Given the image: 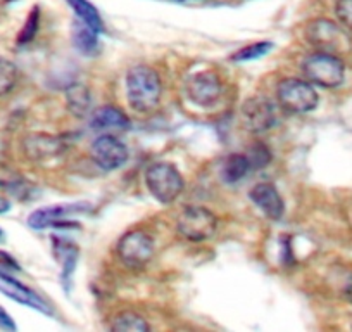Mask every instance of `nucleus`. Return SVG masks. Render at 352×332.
<instances>
[{
  "label": "nucleus",
  "mask_w": 352,
  "mask_h": 332,
  "mask_svg": "<svg viewBox=\"0 0 352 332\" xmlns=\"http://www.w3.org/2000/svg\"><path fill=\"white\" fill-rule=\"evenodd\" d=\"M124 85H126L128 104L137 113H151L161 103V78L152 68L138 64L128 70Z\"/></svg>",
  "instance_id": "obj_1"
},
{
  "label": "nucleus",
  "mask_w": 352,
  "mask_h": 332,
  "mask_svg": "<svg viewBox=\"0 0 352 332\" xmlns=\"http://www.w3.org/2000/svg\"><path fill=\"white\" fill-rule=\"evenodd\" d=\"M145 185L152 198L162 205L176 201L185 189V180L180 170L171 163H154L145 172Z\"/></svg>",
  "instance_id": "obj_2"
},
{
  "label": "nucleus",
  "mask_w": 352,
  "mask_h": 332,
  "mask_svg": "<svg viewBox=\"0 0 352 332\" xmlns=\"http://www.w3.org/2000/svg\"><path fill=\"white\" fill-rule=\"evenodd\" d=\"M302 73L313 85L337 89L345 80V64L335 54L314 52L302 61Z\"/></svg>",
  "instance_id": "obj_3"
},
{
  "label": "nucleus",
  "mask_w": 352,
  "mask_h": 332,
  "mask_svg": "<svg viewBox=\"0 0 352 332\" xmlns=\"http://www.w3.org/2000/svg\"><path fill=\"white\" fill-rule=\"evenodd\" d=\"M316 89L313 83L300 78H285L276 87V103L290 114L311 113L318 106Z\"/></svg>",
  "instance_id": "obj_4"
},
{
  "label": "nucleus",
  "mask_w": 352,
  "mask_h": 332,
  "mask_svg": "<svg viewBox=\"0 0 352 332\" xmlns=\"http://www.w3.org/2000/svg\"><path fill=\"white\" fill-rule=\"evenodd\" d=\"M176 230L190 242H202L216 234L218 216L204 206H187L176 218Z\"/></svg>",
  "instance_id": "obj_5"
},
{
  "label": "nucleus",
  "mask_w": 352,
  "mask_h": 332,
  "mask_svg": "<svg viewBox=\"0 0 352 332\" xmlns=\"http://www.w3.org/2000/svg\"><path fill=\"white\" fill-rule=\"evenodd\" d=\"M118 258L124 267L131 270H140L152 262L155 246L152 237L144 230H131L120 239L116 247Z\"/></svg>",
  "instance_id": "obj_6"
},
{
  "label": "nucleus",
  "mask_w": 352,
  "mask_h": 332,
  "mask_svg": "<svg viewBox=\"0 0 352 332\" xmlns=\"http://www.w3.org/2000/svg\"><path fill=\"white\" fill-rule=\"evenodd\" d=\"M306 40L316 52L338 54L349 47V37L337 23L330 19H314L306 26Z\"/></svg>",
  "instance_id": "obj_7"
},
{
  "label": "nucleus",
  "mask_w": 352,
  "mask_h": 332,
  "mask_svg": "<svg viewBox=\"0 0 352 332\" xmlns=\"http://www.w3.org/2000/svg\"><path fill=\"white\" fill-rule=\"evenodd\" d=\"M240 120L252 135H263L276 125V106L266 97H250L242 104Z\"/></svg>",
  "instance_id": "obj_8"
},
{
  "label": "nucleus",
  "mask_w": 352,
  "mask_h": 332,
  "mask_svg": "<svg viewBox=\"0 0 352 332\" xmlns=\"http://www.w3.org/2000/svg\"><path fill=\"white\" fill-rule=\"evenodd\" d=\"M190 103L199 107H212L223 96V81L214 71H199L190 74L185 83Z\"/></svg>",
  "instance_id": "obj_9"
},
{
  "label": "nucleus",
  "mask_w": 352,
  "mask_h": 332,
  "mask_svg": "<svg viewBox=\"0 0 352 332\" xmlns=\"http://www.w3.org/2000/svg\"><path fill=\"white\" fill-rule=\"evenodd\" d=\"M126 144L113 134H102L94 141L92 144V159L97 163L99 168L106 172H114L128 161Z\"/></svg>",
  "instance_id": "obj_10"
},
{
  "label": "nucleus",
  "mask_w": 352,
  "mask_h": 332,
  "mask_svg": "<svg viewBox=\"0 0 352 332\" xmlns=\"http://www.w3.org/2000/svg\"><path fill=\"white\" fill-rule=\"evenodd\" d=\"M90 211L88 203H69V205H56L47 208L36 209L28 216V225L35 230L49 229V227L67 225L71 222L69 216L83 215Z\"/></svg>",
  "instance_id": "obj_11"
},
{
  "label": "nucleus",
  "mask_w": 352,
  "mask_h": 332,
  "mask_svg": "<svg viewBox=\"0 0 352 332\" xmlns=\"http://www.w3.org/2000/svg\"><path fill=\"white\" fill-rule=\"evenodd\" d=\"M0 293L4 294V296L11 298L12 301H18V303L25 304V307L40 311V313L52 315V308H50V304L42 296H38L35 291H32L25 284L16 280L14 277L8 276L2 270H0Z\"/></svg>",
  "instance_id": "obj_12"
},
{
  "label": "nucleus",
  "mask_w": 352,
  "mask_h": 332,
  "mask_svg": "<svg viewBox=\"0 0 352 332\" xmlns=\"http://www.w3.org/2000/svg\"><path fill=\"white\" fill-rule=\"evenodd\" d=\"M64 151V142L59 137L47 134H32L23 141V152L35 163L49 161Z\"/></svg>",
  "instance_id": "obj_13"
},
{
  "label": "nucleus",
  "mask_w": 352,
  "mask_h": 332,
  "mask_svg": "<svg viewBox=\"0 0 352 332\" xmlns=\"http://www.w3.org/2000/svg\"><path fill=\"white\" fill-rule=\"evenodd\" d=\"M249 198L270 220H280L285 213V203H283L278 189L268 182L254 185L249 191Z\"/></svg>",
  "instance_id": "obj_14"
},
{
  "label": "nucleus",
  "mask_w": 352,
  "mask_h": 332,
  "mask_svg": "<svg viewBox=\"0 0 352 332\" xmlns=\"http://www.w3.org/2000/svg\"><path fill=\"white\" fill-rule=\"evenodd\" d=\"M92 130L111 132V130H128L130 128V118L121 110L114 106H102L96 110L90 118Z\"/></svg>",
  "instance_id": "obj_15"
},
{
  "label": "nucleus",
  "mask_w": 352,
  "mask_h": 332,
  "mask_svg": "<svg viewBox=\"0 0 352 332\" xmlns=\"http://www.w3.org/2000/svg\"><path fill=\"white\" fill-rule=\"evenodd\" d=\"M66 106L76 118H85L92 113V94L83 83H73L66 90Z\"/></svg>",
  "instance_id": "obj_16"
},
{
  "label": "nucleus",
  "mask_w": 352,
  "mask_h": 332,
  "mask_svg": "<svg viewBox=\"0 0 352 332\" xmlns=\"http://www.w3.org/2000/svg\"><path fill=\"white\" fill-rule=\"evenodd\" d=\"M69 8L76 12V16L80 18V21L83 25H87L88 28H92L94 32L102 33L104 32V21L100 18L99 11L94 8L88 0H66Z\"/></svg>",
  "instance_id": "obj_17"
},
{
  "label": "nucleus",
  "mask_w": 352,
  "mask_h": 332,
  "mask_svg": "<svg viewBox=\"0 0 352 332\" xmlns=\"http://www.w3.org/2000/svg\"><path fill=\"white\" fill-rule=\"evenodd\" d=\"M250 168L252 165H250L247 154H232L223 165V180L228 184H236L249 174Z\"/></svg>",
  "instance_id": "obj_18"
},
{
  "label": "nucleus",
  "mask_w": 352,
  "mask_h": 332,
  "mask_svg": "<svg viewBox=\"0 0 352 332\" xmlns=\"http://www.w3.org/2000/svg\"><path fill=\"white\" fill-rule=\"evenodd\" d=\"M111 331L114 332H147L151 331V325L135 311H121L120 315L113 318Z\"/></svg>",
  "instance_id": "obj_19"
},
{
  "label": "nucleus",
  "mask_w": 352,
  "mask_h": 332,
  "mask_svg": "<svg viewBox=\"0 0 352 332\" xmlns=\"http://www.w3.org/2000/svg\"><path fill=\"white\" fill-rule=\"evenodd\" d=\"M99 33L94 32L92 28H88L87 25L80 23V25H74L73 30V42L74 47L80 50L85 56H94V54L99 50V39H97Z\"/></svg>",
  "instance_id": "obj_20"
},
{
  "label": "nucleus",
  "mask_w": 352,
  "mask_h": 332,
  "mask_svg": "<svg viewBox=\"0 0 352 332\" xmlns=\"http://www.w3.org/2000/svg\"><path fill=\"white\" fill-rule=\"evenodd\" d=\"M19 71L11 59L0 57V97L8 96L18 85Z\"/></svg>",
  "instance_id": "obj_21"
},
{
  "label": "nucleus",
  "mask_w": 352,
  "mask_h": 332,
  "mask_svg": "<svg viewBox=\"0 0 352 332\" xmlns=\"http://www.w3.org/2000/svg\"><path fill=\"white\" fill-rule=\"evenodd\" d=\"M56 249H59V253L63 255V279L71 280V276H73L74 267H76L78 262L76 246L67 242H59V240H56Z\"/></svg>",
  "instance_id": "obj_22"
},
{
  "label": "nucleus",
  "mask_w": 352,
  "mask_h": 332,
  "mask_svg": "<svg viewBox=\"0 0 352 332\" xmlns=\"http://www.w3.org/2000/svg\"><path fill=\"white\" fill-rule=\"evenodd\" d=\"M272 49H273V43L272 42L250 43V45L243 47V49H240L239 52L233 54L232 61H236V63H243V61L259 59V57L266 56V54H268Z\"/></svg>",
  "instance_id": "obj_23"
},
{
  "label": "nucleus",
  "mask_w": 352,
  "mask_h": 332,
  "mask_svg": "<svg viewBox=\"0 0 352 332\" xmlns=\"http://www.w3.org/2000/svg\"><path fill=\"white\" fill-rule=\"evenodd\" d=\"M38 25H40V11L35 8L32 12H30V16H28V19H26L25 26H23L21 33H19V37H18L19 45L30 43L33 39H35L36 32H38Z\"/></svg>",
  "instance_id": "obj_24"
},
{
  "label": "nucleus",
  "mask_w": 352,
  "mask_h": 332,
  "mask_svg": "<svg viewBox=\"0 0 352 332\" xmlns=\"http://www.w3.org/2000/svg\"><path fill=\"white\" fill-rule=\"evenodd\" d=\"M247 158H249L252 168H264V166L270 163V159H272V154H270V149L266 147V145L261 144V142H256V144L250 147Z\"/></svg>",
  "instance_id": "obj_25"
},
{
  "label": "nucleus",
  "mask_w": 352,
  "mask_h": 332,
  "mask_svg": "<svg viewBox=\"0 0 352 332\" xmlns=\"http://www.w3.org/2000/svg\"><path fill=\"white\" fill-rule=\"evenodd\" d=\"M335 14L344 28L352 30V0H337Z\"/></svg>",
  "instance_id": "obj_26"
},
{
  "label": "nucleus",
  "mask_w": 352,
  "mask_h": 332,
  "mask_svg": "<svg viewBox=\"0 0 352 332\" xmlns=\"http://www.w3.org/2000/svg\"><path fill=\"white\" fill-rule=\"evenodd\" d=\"M0 329H4V331H16L14 320H12V317L4 308H0Z\"/></svg>",
  "instance_id": "obj_27"
},
{
  "label": "nucleus",
  "mask_w": 352,
  "mask_h": 332,
  "mask_svg": "<svg viewBox=\"0 0 352 332\" xmlns=\"http://www.w3.org/2000/svg\"><path fill=\"white\" fill-rule=\"evenodd\" d=\"M9 209H11V201L8 198H4V196H0V215L8 213Z\"/></svg>",
  "instance_id": "obj_28"
},
{
  "label": "nucleus",
  "mask_w": 352,
  "mask_h": 332,
  "mask_svg": "<svg viewBox=\"0 0 352 332\" xmlns=\"http://www.w3.org/2000/svg\"><path fill=\"white\" fill-rule=\"evenodd\" d=\"M344 294H345V298H347V300L352 303V279H349V282L345 284Z\"/></svg>",
  "instance_id": "obj_29"
},
{
  "label": "nucleus",
  "mask_w": 352,
  "mask_h": 332,
  "mask_svg": "<svg viewBox=\"0 0 352 332\" xmlns=\"http://www.w3.org/2000/svg\"><path fill=\"white\" fill-rule=\"evenodd\" d=\"M4 142L0 141V159H2V156H4Z\"/></svg>",
  "instance_id": "obj_30"
},
{
  "label": "nucleus",
  "mask_w": 352,
  "mask_h": 332,
  "mask_svg": "<svg viewBox=\"0 0 352 332\" xmlns=\"http://www.w3.org/2000/svg\"><path fill=\"white\" fill-rule=\"evenodd\" d=\"M2 236H4V232H2V230H0V239H2Z\"/></svg>",
  "instance_id": "obj_31"
},
{
  "label": "nucleus",
  "mask_w": 352,
  "mask_h": 332,
  "mask_svg": "<svg viewBox=\"0 0 352 332\" xmlns=\"http://www.w3.org/2000/svg\"><path fill=\"white\" fill-rule=\"evenodd\" d=\"M176 2H187V0H176Z\"/></svg>",
  "instance_id": "obj_32"
}]
</instances>
